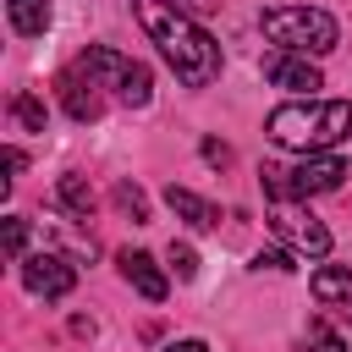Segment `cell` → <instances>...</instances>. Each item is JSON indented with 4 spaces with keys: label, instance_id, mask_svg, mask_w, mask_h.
I'll return each mask as SVG.
<instances>
[{
    "label": "cell",
    "instance_id": "ac0fdd59",
    "mask_svg": "<svg viewBox=\"0 0 352 352\" xmlns=\"http://www.w3.org/2000/svg\"><path fill=\"white\" fill-rule=\"evenodd\" d=\"M292 258H297L292 248H258V253H253V270H297Z\"/></svg>",
    "mask_w": 352,
    "mask_h": 352
},
{
    "label": "cell",
    "instance_id": "ffe728a7",
    "mask_svg": "<svg viewBox=\"0 0 352 352\" xmlns=\"http://www.w3.org/2000/svg\"><path fill=\"white\" fill-rule=\"evenodd\" d=\"M308 341H314L319 352H346V346H341V341H336V336H330L324 324H308Z\"/></svg>",
    "mask_w": 352,
    "mask_h": 352
},
{
    "label": "cell",
    "instance_id": "7c38bea8",
    "mask_svg": "<svg viewBox=\"0 0 352 352\" xmlns=\"http://www.w3.org/2000/svg\"><path fill=\"white\" fill-rule=\"evenodd\" d=\"M165 204H170V214H176V220H187L192 231H209V226H220V209H214L209 198H198L192 187H176V182H170V187H165Z\"/></svg>",
    "mask_w": 352,
    "mask_h": 352
},
{
    "label": "cell",
    "instance_id": "2e32d148",
    "mask_svg": "<svg viewBox=\"0 0 352 352\" xmlns=\"http://www.w3.org/2000/svg\"><path fill=\"white\" fill-rule=\"evenodd\" d=\"M110 198H116V209H121V214H132L138 226L148 220V198H143V187H132V182H116V192H110Z\"/></svg>",
    "mask_w": 352,
    "mask_h": 352
},
{
    "label": "cell",
    "instance_id": "44dd1931",
    "mask_svg": "<svg viewBox=\"0 0 352 352\" xmlns=\"http://www.w3.org/2000/svg\"><path fill=\"white\" fill-rule=\"evenodd\" d=\"M204 160H209V165H231V148L214 143V138H204Z\"/></svg>",
    "mask_w": 352,
    "mask_h": 352
},
{
    "label": "cell",
    "instance_id": "e0dca14e",
    "mask_svg": "<svg viewBox=\"0 0 352 352\" xmlns=\"http://www.w3.org/2000/svg\"><path fill=\"white\" fill-rule=\"evenodd\" d=\"M165 258H170V275H176V280H192V275H198V253H192L187 242H170Z\"/></svg>",
    "mask_w": 352,
    "mask_h": 352
},
{
    "label": "cell",
    "instance_id": "d6986e66",
    "mask_svg": "<svg viewBox=\"0 0 352 352\" xmlns=\"http://www.w3.org/2000/svg\"><path fill=\"white\" fill-rule=\"evenodd\" d=\"M22 242H28V220H22V214H11V220H6V253H11V258H22Z\"/></svg>",
    "mask_w": 352,
    "mask_h": 352
},
{
    "label": "cell",
    "instance_id": "5b68a950",
    "mask_svg": "<svg viewBox=\"0 0 352 352\" xmlns=\"http://www.w3.org/2000/svg\"><path fill=\"white\" fill-rule=\"evenodd\" d=\"M264 192L275 204H308L319 192H336L341 176H346V160L330 148V154H302L297 165H264Z\"/></svg>",
    "mask_w": 352,
    "mask_h": 352
},
{
    "label": "cell",
    "instance_id": "9a60e30c",
    "mask_svg": "<svg viewBox=\"0 0 352 352\" xmlns=\"http://www.w3.org/2000/svg\"><path fill=\"white\" fill-rule=\"evenodd\" d=\"M11 121L22 132H44V99L38 94H11Z\"/></svg>",
    "mask_w": 352,
    "mask_h": 352
},
{
    "label": "cell",
    "instance_id": "8992f818",
    "mask_svg": "<svg viewBox=\"0 0 352 352\" xmlns=\"http://www.w3.org/2000/svg\"><path fill=\"white\" fill-rule=\"evenodd\" d=\"M270 226H275L280 248H292L297 258H324V253H330V231H324L308 209H297V204H275V209H270Z\"/></svg>",
    "mask_w": 352,
    "mask_h": 352
},
{
    "label": "cell",
    "instance_id": "3957f363",
    "mask_svg": "<svg viewBox=\"0 0 352 352\" xmlns=\"http://www.w3.org/2000/svg\"><path fill=\"white\" fill-rule=\"evenodd\" d=\"M258 28H264V38H270L275 50H297V55H314V60L341 44L336 16L319 11V6H275V11L258 16Z\"/></svg>",
    "mask_w": 352,
    "mask_h": 352
},
{
    "label": "cell",
    "instance_id": "7a4b0ae2",
    "mask_svg": "<svg viewBox=\"0 0 352 352\" xmlns=\"http://www.w3.org/2000/svg\"><path fill=\"white\" fill-rule=\"evenodd\" d=\"M264 132H270V143H280L292 154H330L352 138V104L346 99H292V104L270 110Z\"/></svg>",
    "mask_w": 352,
    "mask_h": 352
},
{
    "label": "cell",
    "instance_id": "5bb4252c",
    "mask_svg": "<svg viewBox=\"0 0 352 352\" xmlns=\"http://www.w3.org/2000/svg\"><path fill=\"white\" fill-rule=\"evenodd\" d=\"M55 198H60V209H72L77 220L94 214V187H88L82 176H60V182H55Z\"/></svg>",
    "mask_w": 352,
    "mask_h": 352
},
{
    "label": "cell",
    "instance_id": "ba28073f",
    "mask_svg": "<svg viewBox=\"0 0 352 352\" xmlns=\"http://www.w3.org/2000/svg\"><path fill=\"white\" fill-rule=\"evenodd\" d=\"M264 82H275L286 94H308V99H314V88H324L314 55H297V50H270L264 55Z\"/></svg>",
    "mask_w": 352,
    "mask_h": 352
},
{
    "label": "cell",
    "instance_id": "7402d4cb",
    "mask_svg": "<svg viewBox=\"0 0 352 352\" xmlns=\"http://www.w3.org/2000/svg\"><path fill=\"white\" fill-rule=\"evenodd\" d=\"M6 170H11V176L28 170V154H22V148H6ZM11 176H6V182H11Z\"/></svg>",
    "mask_w": 352,
    "mask_h": 352
},
{
    "label": "cell",
    "instance_id": "603a6c76",
    "mask_svg": "<svg viewBox=\"0 0 352 352\" xmlns=\"http://www.w3.org/2000/svg\"><path fill=\"white\" fill-rule=\"evenodd\" d=\"M170 6H182V11H187V16H192V11H209V6H214V0H170Z\"/></svg>",
    "mask_w": 352,
    "mask_h": 352
},
{
    "label": "cell",
    "instance_id": "cb8c5ba5",
    "mask_svg": "<svg viewBox=\"0 0 352 352\" xmlns=\"http://www.w3.org/2000/svg\"><path fill=\"white\" fill-rule=\"evenodd\" d=\"M165 352H209V346H204V341H170Z\"/></svg>",
    "mask_w": 352,
    "mask_h": 352
},
{
    "label": "cell",
    "instance_id": "52a82bcc",
    "mask_svg": "<svg viewBox=\"0 0 352 352\" xmlns=\"http://www.w3.org/2000/svg\"><path fill=\"white\" fill-rule=\"evenodd\" d=\"M16 275H22V286H28L33 297H44V302L72 297V286H77V270H72V258H60V253H22V258H16Z\"/></svg>",
    "mask_w": 352,
    "mask_h": 352
},
{
    "label": "cell",
    "instance_id": "6da1fadb",
    "mask_svg": "<svg viewBox=\"0 0 352 352\" xmlns=\"http://www.w3.org/2000/svg\"><path fill=\"white\" fill-rule=\"evenodd\" d=\"M132 16H138V28L160 44L165 66H170L187 88H209V82L220 77V44H214L209 28H198L182 6H170V0H132Z\"/></svg>",
    "mask_w": 352,
    "mask_h": 352
},
{
    "label": "cell",
    "instance_id": "8fae6325",
    "mask_svg": "<svg viewBox=\"0 0 352 352\" xmlns=\"http://www.w3.org/2000/svg\"><path fill=\"white\" fill-rule=\"evenodd\" d=\"M314 297H319V308H330L336 319L352 324V270L319 264V270H314Z\"/></svg>",
    "mask_w": 352,
    "mask_h": 352
},
{
    "label": "cell",
    "instance_id": "277c9868",
    "mask_svg": "<svg viewBox=\"0 0 352 352\" xmlns=\"http://www.w3.org/2000/svg\"><path fill=\"white\" fill-rule=\"evenodd\" d=\"M77 72H82V77H94V82H99V94H110V99H121V104H132V110H143V104L154 99V72H148L143 60L121 55V50L88 44V50L77 55Z\"/></svg>",
    "mask_w": 352,
    "mask_h": 352
},
{
    "label": "cell",
    "instance_id": "4fadbf2b",
    "mask_svg": "<svg viewBox=\"0 0 352 352\" xmlns=\"http://www.w3.org/2000/svg\"><path fill=\"white\" fill-rule=\"evenodd\" d=\"M6 11H11V28L22 38H38L50 28V0H6Z\"/></svg>",
    "mask_w": 352,
    "mask_h": 352
},
{
    "label": "cell",
    "instance_id": "30bf717a",
    "mask_svg": "<svg viewBox=\"0 0 352 352\" xmlns=\"http://www.w3.org/2000/svg\"><path fill=\"white\" fill-rule=\"evenodd\" d=\"M116 264H121L126 286H138L148 302H165V292H170V275L160 270V258H154V253H143V248H126Z\"/></svg>",
    "mask_w": 352,
    "mask_h": 352
},
{
    "label": "cell",
    "instance_id": "9c48e42d",
    "mask_svg": "<svg viewBox=\"0 0 352 352\" xmlns=\"http://www.w3.org/2000/svg\"><path fill=\"white\" fill-rule=\"evenodd\" d=\"M55 94H60V104H66V116H72V121H99V116H104V94H99V82H94V77H82L77 66H66V72H60Z\"/></svg>",
    "mask_w": 352,
    "mask_h": 352
}]
</instances>
